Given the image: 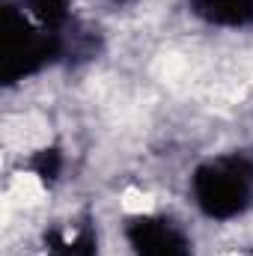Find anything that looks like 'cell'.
<instances>
[{
  "label": "cell",
  "instance_id": "cell-2",
  "mask_svg": "<svg viewBox=\"0 0 253 256\" xmlns=\"http://www.w3.org/2000/svg\"><path fill=\"white\" fill-rule=\"evenodd\" d=\"M63 54V36L33 24L21 6L3 9V80L18 84L57 63Z\"/></svg>",
  "mask_w": 253,
  "mask_h": 256
},
{
  "label": "cell",
  "instance_id": "cell-1",
  "mask_svg": "<svg viewBox=\"0 0 253 256\" xmlns=\"http://www.w3.org/2000/svg\"><path fill=\"white\" fill-rule=\"evenodd\" d=\"M190 200L208 220L226 224L253 206V164L238 155L208 158L190 173Z\"/></svg>",
  "mask_w": 253,
  "mask_h": 256
},
{
  "label": "cell",
  "instance_id": "cell-4",
  "mask_svg": "<svg viewBox=\"0 0 253 256\" xmlns=\"http://www.w3.org/2000/svg\"><path fill=\"white\" fill-rule=\"evenodd\" d=\"M188 12L220 30H250L253 27V0H188Z\"/></svg>",
  "mask_w": 253,
  "mask_h": 256
},
{
  "label": "cell",
  "instance_id": "cell-5",
  "mask_svg": "<svg viewBox=\"0 0 253 256\" xmlns=\"http://www.w3.org/2000/svg\"><path fill=\"white\" fill-rule=\"evenodd\" d=\"M45 250L48 256H98V236L90 224L57 226L45 232Z\"/></svg>",
  "mask_w": 253,
  "mask_h": 256
},
{
  "label": "cell",
  "instance_id": "cell-6",
  "mask_svg": "<svg viewBox=\"0 0 253 256\" xmlns=\"http://www.w3.org/2000/svg\"><path fill=\"white\" fill-rule=\"evenodd\" d=\"M24 9V15L39 24L42 30H51V33H60L66 24L72 21V6L74 0H21L18 3Z\"/></svg>",
  "mask_w": 253,
  "mask_h": 256
},
{
  "label": "cell",
  "instance_id": "cell-3",
  "mask_svg": "<svg viewBox=\"0 0 253 256\" xmlns=\"http://www.w3.org/2000/svg\"><path fill=\"white\" fill-rule=\"evenodd\" d=\"M126 242L134 256H194L190 236L167 214L128 218Z\"/></svg>",
  "mask_w": 253,
  "mask_h": 256
},
{
  "label": "cell",
  "instance_id": "cell-7",
  "mask_svg": "<svg viewBox=\"0 0 253 256\" xmlns=\"http://www.w3.org/2000/svg\"><path fill=\"white\" fill-rule=\"evenodd\" d=\"M63 167H66L63 152H60L57 146H42V149H36V152L30 155V161H27L30 176H33V179H39L45 188H51V185L60 179Z\"/></svg>",
  "mask_w": 253,
  "mask_h": 256
}]
</instances>
